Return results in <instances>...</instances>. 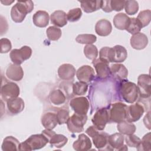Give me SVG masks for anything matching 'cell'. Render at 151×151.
<instances>
[{
	"label": "cell",
	"mask_w": 151,
	"mask_h": 151,
	"mask_svg": "<svg viewBox=\"0 0 151 151\" xmlns=\"http://www.w3.org/2000/svg\"><path fill=\"white\" fill-rule=\"evenodd\" d=\"M50 16L47 12L40 10L37 11L32 17V21L34 25L38 27L44 28L49 24Z\"/></svg>",
	"instance_id": "484cf974"
},
{
	"label": "cell",
	"mask_w": 151,
	"mask_h": 151,
	"mask_svg": "<svg viewBox=\"0 0 151 151\" xmlns=\"http://www.w3.org/2000/svg\"><path fill=\"white\" fill-rule=\"evenodd\" d=\"M69 104L74 113L80 114H87L90 107L89 101L85 97H74L70 100Z\"/></svg>",
	"instance_id": "7c38bea8"
},
{
	"label": "cell",
	"mask_w": 151,
	"mask_h": 151,
	"mask_svg": "<svg viewBox=\"0 0 151 151\" xmlns=\"http://www.w3.org/2000/svg\"><path fill=\"white\" fill-rule=\"evenodd\" d=\"M47 36L51 41H57L61 36L62 32L60 28L55 26H50L46 30Z\"/></svg>",
	"instance_id": "d590c367"
},
{
	"label": "cell",
	"mask_w": 151,
	"mask_h": 151,
	"mask_svg": "<svg viewBox=\"0 0 151 151\" xmlns=\"http://www.w3.org/2000/svg\"><path fill=\"white\" fill-rule=\"evenodd\" d=\"M118 94L122 100L130 104L136 101L139 97V92L137 85L127 80L120 81L119 83Z\"/></svg>",
	"instance_id": "6da1fadb"
},
{
	"label": "cell",
	"mask_w": 151,
	"mask_h": 151,
	"mask_svg": "<svg viewBox=\"0 0 151 151\" xmlns=\"http://www.w3.org/2000/svg\"><path fill=\"white\" fill-rule=\"evenodd\" d=\"M43 133L48 139L50 145L56 148H61L65 146L68 142V139L63 134H56L55 132L50 129L42 130Z\"/></svg>",
	"instance_id": "8fae6325"
},
{
	"label": "cell",
	"mask_w": 151,
	"mask_h": 151,
	"mask_svg": "<svg viewBox=\"0 0 151 151\" xmlns=\"http://www.w3.org/2000/svg\"><path fill=\"white\" fill-rule=\"evenodd\" d=\"M58 123L59 124H63L66 123L70 117L69 110L67 107H62L58 108L56 111Z\"/></svg>",
	"instance_id": "e575fe53"
},
{
	"label": "cell",
	"mask_w": 151,
	"mask_h": 151,
	"mask_svg": "<svg viewBox=\"0 0 151 151\" xmlns=\"http://www.w3.org/2000/svg\"><path fill=\"white\" fill-rule=\"evenodd\" d=\"M93 126L99 131L104 129L107 123H109V110L107 108L103 107L98 109L94 113L92 119Z\"/></svg>",
	"instance_id": "9c48e42d"
},
{
	"label": "cell",
	"mask_w": 151,
	"mask_h": 151,
	"mask_svg": "<svg viewBox=\"0 0 151 151\" xmlns=\"http://www.w3.org/2000/svg\"><path fill=\"white\" fill-rule=\"evenodd\" d=\"M32 55L31 48L27 45L22 47L20 49H14L9 54L12 63L17 65L21 64L24 61L29 59Z\"/></svg>",
	"instance_id": "ba28073f"
},
{
	"label": "cell",
	"mask_w": 151,
	"mask_h": 151,
	"mask_svg": "<svg viewBox=\"0 0 151 151\" xmlns=\"http://www.w3.org/2000/svg\"><path fill=\"white\" fill-rule=\"evenodd\" d=\"M48 143H49L48 139L43 133L32 134L24 142L20 143L19 150L31 151L40 149Z\"/></svg>",
	"instance_id": "3957f363"
},
{
	"label": "cell",
	"mask_w": 151,
	"mask_h": 151,
	"mask_svg": "<svg viewBox=\"0 0 151 151\" xmlns=\"http://www.w3.org/2000/svg\"><path fill=\"white\" fill-rule=\"evenodd\" d=\"M112 30V26L110 22L106 19H101L98 21L95 25V31L97 35L101 37L109 35Z\"/></svg>",
	"instance_id": "d4e9b609"
},
{
	"label": "cell",
	"mask_w": 151,
	"mask_h": 151,
	"mask_svg": "<svg viewBox=\"0 0 151 151\" xmlns=\"http://www.w3.org/2000/svg\"><path fill=\"white\" fill-rule=\"evenodd\" d=\"M8 112L12 115H16L23 111L25 107L24 100L21 97L10 99L6 101Z\"/></svg>",
	"instance_id": "ffe728a7"
},
{
	"label": "cell",
	"mask_w": 151,
	"mask_h": 151,
	"mask_svg": "<svg viewBox=\"0 0 151 151\" xmlns=\"http://www.w3.org/2000/svg\"><path fill=\"white\" fill-rule=\"evenodd\" d=\"M137 150L150 151L151 150V134L150 132L146 134L141 140L140 144L136 147Z\"/></svg>",
	"instance_id": "ab89813d"
},
{
	"label": "cell",
	"mask_w": 151,
	"mask_h": 151,
	"mask_svg": "<svg viewBox=\"0 0 151 151\" xmlns=\"http://www.w3.org/2000/svg\"><path fill=\"white\" fill-rule=\"evenodd\" d=\"M145 110V105L139 100L136 103L127 106L126 121L131 123L138 121L143 116Z\"/></svg>",
	"instance_id": "52a82bcc"
},
{
	"label": "cell",
	"mask_w": 151,
	"mask_h": 151,
	"mask_svg": "<svg viewBox=\"0 0 151 151\" xmlns=\"http://www.w3.org/2000/svg\"><path fill=\"white\" fill-rule=\"evenodd\" d=\"M125 11L127 14L132 15L136 14L139 10V4L136 1H126L124 5Z\"/></svg>",
	"instance_id": "b9f144b4"
},
{
	"label": "cell",
	"mask_w": 151,
	"mask_h": 151,
	"mask_svg": "<svg viewBox=\"0 0 151 151\" xmlns=\"http://www.w3.org/2000/svg\"><path fill=\"white\" fill-rule=\"evenodd\" d=\"M88 90V84L87 83L77 81L72 86L73 94L76 96H81L84 95Z\"/></svg>",
	"instance_id": "836d02e7"
},
{
	"label": "cell",
	"mask_w": 151,
	"mask_h": 151,
	"mask_svg": "<svg viewBox=\"0 0 151 151\" xmlns=\"http://www.w3.org/2000/svg\"><path fill=\"white\" fill-rule=\"evenodd\" d=\"M82 16V11L80 8L70 9L67 14V21L73 22L78 21Z\"/></svg>",
	"instance_id": "7bdbcfd3"
},
{
	"label": "cell",
	"mask_w": 151,
	"mask_h": 151,
	"mask_svg": "<svg viewBox=\"0 0 151 151\" xmlns=\"http://www.w3.org/2000/svg\"><path fill=\"white\" fill-rule=\"evenodd\" d=\"M140 22L142 28L147 26L151 19V11L150 9L142 11L139 12L136 18Z\"/></svg>",
	"instance_id": "f35d334b"
},
{
	"label": "cell",
	"mask_w": 151,
	"mask_h": 151,
	"mask_svg": "<svg viewBox=\"0 0 151 151\" xmlns=\"http://www.w3.org/2000/svg\"><path fill=\"white\" fill-rule=\"evenodd\" d=\"M110 76L116 80L122 81L126 80L128 76V70L122 64H113L110 67Z\"/></svg>",
	"instance_id": "2e32d148"
},
{
	"label": "cell",
	"mask_w": 151,
	"mask_h": 151,
	"mask_svg": "<svg viewBox=\"0 0 151 151\" xmlns=\"http://www.w3.org/2000/svg\"><path fill=\"white\" fill-rule=\"evenodd\" d=\"M109 134L103 132H99L92 138L94 146L99 150H110L108 144Z\"/></svg>",
	"instance_id": "7402d4cb"
},
{
	"label": "cell",
	"mask_w": 151,
	"mask_h": 151,
	"mask_svg": "<svg viewBox=\"0 0 151 151\" xmlns=\"http://www.w3.org/2000/svg\"><path fill=\"white\" fill-rule=\"evenodd\" d=\"M130 42L133 48L140 50L145 48L147 45L148 38L145 34L138 32L131 37Z\"/></svg>",
	"instance_id": "d6986e66"
},
{
	"label": "cell",
	"mask_w": 151,
	"mask_h": 151,
	"mask_svg": "<svg viewBox=\"0 0 151 151\" xmlns=\"http://www.w3.org/2000/svg\"><path fill=\"white\" fill-rule=\"evenodd\" d=\"M87 120V114L74 113L67 122L68 130L71 133H80L84 130V126Z\"/></svg>",
	"instance_id": "5b68a950"
},
{
	"label": "cell",
	"mask_w": 151,
	"mask_h": 151,
	"mask_svg": "<svg viewBox=\"0 0 151 151\" xmlns=\"http://www.w3.org/2000/svg\"><path fill=\"white\" fill-rule=\"evenodd\" d=\"M1 44V53H7L12 48L11 42L7 38H1L0 40Z\"/></svg>",
	"instance_id": "f6af8a7d"
},
{
	"label": "cell",
	"mask_w": 151,
	"mask_h": 151,
	"mask_svg": "<svg viewBox=\"0 0 151 151\" xmlns=\"http://www.w3.org/2000/svg\"><path fill=\"white\" fill-rule=\"evenodd\" d=\"M130 18L124 13H118L113 18V24L114 27L118 29L124 30L126 29Z\"/></svg>",
	"instance_id": "f546056e"
},
{
	"label": "cell",
	"mask_w": 151,
	"mask_h": 151,
	"mask_svg": "<svg viewBox=\"0 0 151 151\" xmlns=\"http://www.w3.org/2000/svg\"><path fill=\"white\" fill-rule=\"evenodd\" d=\"M19 93V87L14 82H5V84H2L1 86V98L5 101L18 97Z\"/></svg>",
	"instance_id": "30bf717a"
},
{
	"label": "cell",
	"mask_w": 151,
	"mask_h": 151,
	"mask_svg": "<svg viewBox=\"0 0 151 151\" xmlns=\"http://www.w3.org/2000/svg\"><path fill=\"white\" fill-rule=\"evenodd\" d=\"M127 57L126 49L120 45L112 47V63H120L125 61Z\"/></svg>",
	"instance_id": "83f0119b"
},
{
	"label": "cell",
	"mask_w": 151,
	"mask_h": 151,
	"mask_svg": "<svg viewBox=\"0 0 151 151\" xmlns=\"http://www.w3.org/2000/svg\"><path fill=\"white\" fill-rule=\"evenodd\" d=\"M14 2V1H5V2H4V3H2V4H4L5 5H10L11 4H12V3Z\"/></svg>",
	"instance_id": "f907efd6"
},
{
	"label": "cell",
	"mask_w": 151,
	"mask_h": 151,
	"mask_svg": "<svg viewBox=\"0 0 151 151\" xmlns=\"http://www.w3.org/2000/svg\"><path fill=\"white\" fill-rule=\"evenodd\" d=\"M97 76L101 80H106L110 76V67L108 63L103 61L100 59H96L92 61Z\"/></svg>",
	"instance_id": "9a60e30c"
},
{
	"label": "cell",
	"mask_w": 151,
	"mask_h": 151,
	"mask_svg": "<svg viewBox=\"0 0 151 151\" xmlns=\"http://www.w3.org/2000/svg\"><path fill=\"white\" fill-rule=\"evenodd\" d=\"M142 28V26L139 20L136 18H130L129 24L126 28V30L131 34H135L140 32Z\"/></svg>",
	"instance_id": "d6a6232c"
},
{
	"label": "cell",
	"mask_w": 151,
	"mask_h": 151,
	"mask_svg": "<svg viewBox=\"0 0 151 151\" xmlns=\"http://www.w3.org/2000/svg\"><path fill=\"white\" fill-rule=\"evenodd\" d=\"M81 7L86 13H91L101 8V1H80Z\"/></svg>",
	"instance_id": "1f68e13d"
},
{
	"label": "cell",
	"mask_w": 151,
	"mask_h": 151,
	"mask_svg": "<svg viewBox=\"0 0 151 151\" xmlns=\"http://www.w3.org/2000/svg\"><path fill=\"white\" fill-rule=\"evenodd\" d=\"M126 1H118V0H112L110 1V6L112 11H120L122 10L125 5Z\"/></svg>",
	"instance_id": "bcb514c9"
},
{
	"label": "cell",
	"mask_w": 151,
	"mask_h": 151,
	"mask_svg": "<svg viewBox=\"0 0 151 151\" xmlns=\"http://www.w3.org/2000/svg\"><path fill=\"white\" fill-rule=\"evenodd\" d=\"M84 54L88 59L93 61L98 56L97 48L93 44L86 45L84 48Z\"/></svg>",
	"instance_id": "74e56055"
},
{
	"label": "cell",
	"mask_w": 151,
	"mask_h": 151,
	"mask_svg": "<svg viewBox=\"0 0 151 151\" xmlns=\"http://www.w3.org/2000/svg\"><path fill=\"white\" fill-rule=\"evenodd\" d=\"M101 8L106 12H110L112 11L110 6V0L101 1Z\"/></svg>",
	"instance_id": "7dc6e473"
},
{
	"label": "cell",
	"mask_w": 151,
	"mask_h": 151,
	"mask_svg": "<svg viewBox=\"0 0 151 151\" xmlns=\"http://www.w3.org/2000/svg\"><path fill=\"white\" fill-rule=\"evenodd\" d=\"M58 76L63 80H73L76 74V68L70 64H61L58 68Z\"/></svg>",
	"instance_id": "e0dca14e"
},
{
	"label": "cell",
	"mask_w": 151,
	"mask_h": 151,
	"mask_svg": "<svg viewBox=\"0 0 151 151\" xmlns=\"http://www.w3.org/2000/svg\"><path fill=\"white\" fill-rule=\"evenodd\" d=\"M124 137L120 133H116L109 135L108 137V144L110 150H127L126 145H124Z\"/></svg>",
	"instance_id": "4fadbf2b"
},
{
	"label": "cell",
	"mask_w": 151,
	"mask_h": 151,
	"mask_svg": "<svg viewBox=\"0 0 151 151\" xmlns=\"http://www.w3.org/2000/svg\"><path fill=\"white\" fill-rule=\"evenodd\" d=\"M143 122L145 126L149 129H150V111H149L148 113L145 115L143 119Z\"/></svg>",
	"instance_id": "681fc988"
},
{
	"label": "cell",
	"mask_w": 151,
	"mask_h": 151,
	"mask_svg": "<svg viewBox=\"0 0 151 151\" xmlns=\"http://www.w3.org/2000/svg\"><path fill=\"white\" fill-rule=\"evenodd\" d=\"M91 146L92 144L90 138L83 133L79 134L78 139L73 144V149L77 151H87L90 150Z\"/></svg>",
	"instance_id": "603a6c76"
},
{
	"label": "cell",
	"mask_w": 151,
	"mask_h": 151,
	"mask_svg": "<svg viewBox=\"0 0 151 151\" xmlns=\"http://www.w3.org/2000/svg\"><path fill=\"white\" fill-rule=\"evenodd\" d=\"M97 40V37L93 34H80L76 38V41L81 44H93Z\"/></svg>",
	"instance_id": "8d00e7d4"
},
{
	"label": "cell",
	"mask_w": 151,
	"mask_h": 151,
	"mask_svg": "<svg viewBox=\"0 0 151 151\" xmlns=\"http://www.w3.org/2000/svg\"><path fill=\"white\" fill-rule=\"evenodd\" d=\"M117 129L119 133L123 135H130L134 134L136 130V126L133 123L129 122L126 120L122 121L117 123Z\"/></svg>",
	"instance_id": "4dcf8cb0"
},
{
	"label": "cell",
	"mask_w": 151,
	"mask_h": 151,
	"mask_svg": "<svg viewBox=\"0 0 151 151\" xmlns=\"http://www.w3.org/2000/svg\"><path fill=\"white\" fill-rule=\"evenodd\" d=\"M99 132V130H97L94 126H89L86 130V133L90 137H93Z\"/></svg>",
	"instance_id": "c3c4849f"
},
{
	"label": "cell",
	"mask_w": 151,
	"mask_h": 151,
	"mask_svg": "<svg viewBox=\"0 0 151 151\" xmlns=\"http://www.w3.org/2000/svg\"><path fill=\"white\" fill-rule=\"evenodd\" d=\"M51 22L58 27H63L67 25V19L66 13L61 10H57L53 12L50 16Z\"/></svg>",
	"instance_id": "4316f807"
},
{
	"label": "cell",
	"mask_w": 151,
	"mask_h": 151,
	"mask_svg": "<svg viewBox=\"0 0 151 151\" xmlns=\"http://www.w3.org/2000/svg\"><path fill=\"white\" fill-rule=\"evenodd\" d=\"M41 124L46 129L52 130L58 124L56 112L47 111L41 117Z\"/></svg>",
	"instance_id": "44dd1931"
},
{
	"label": "cell",
	"mask_w": 151,
	"mask_h": 151,
	"mask_svg": "<svg viewBox=\"0 0 151 151\" xmlns=\"http://www.w3.org/2000/svg\"><path fill=\"white\" fill-rule=\"evenodd\" d=\"M33 9L34 3L32 1H18L11 8V18L15 22L21 23L24 20L27 14L30 13Z\"/></svg>",
	"instance_id": "7a4b0ae2"
},
{
	"label": "cell",
	"mask_w": 151,
	"mask_h": 151,
	"mask_svg": "<svg viewBox=\"0 0 151 151\" xmlns=\"http://www.w3.org/2000/svg\"><path fill=\"white\" fill-rule=\"evenodd\" d=\"M51 104L54 106L58 107L63 106L66 102V96L61 89H54L50 94L48 97Z\"/></svg>",
	"instance_id": "cb8c5ba5"
},
{
	"label": "cell",
	"mask_w": 151,
	"mask_h": 151,
	"mask_svg": "<svg viewBox=\"0 0 151 151\" xmlns=\"http://www.w3.org/2000/svg\"><path fill=\"white\" fill-rule=\"evenodd\" d=\"M20 143L15 137L9 136H6L3 140L1 149L3 151L19 150Z\"/></svg>",
	"instance_id": "f1b7e54d"
},
{
	"label": "cell",
	"mask_w": 151,
	"mask_h": 151,
	"mask_svg": "<svg viewBox=\"0 0 151 151\" xmlns=\"http://www.w3.org/2000/svg\"><path fill=\"white\" fill-rule=\"evenodd\" d=\"M124 139L126 145L132 147H137L141 142V139L133 134L126 135Z\"/></svg>",
	"instance_id": "ee69618b"
},
{
	"label": "cell",
	"mask_w": 151,
	"mask_h": 151,
	"mask_svg": "<svg viewBox=\"0 0 151 151\" xmlns=\"http://www.w3.org/2000/svg\"><path fill=\"white\" fill-rule=\"evenodd\" d=\"M6 76L11 80L19 81L24 77V71L20 65L10 64L6 70Z\"/></svg>",
	"instance_id": "ac0fdd59"
},
{
	"label": "cell",
	"mask_w": 151,
	"mask_h": 151,
	"mask_svg": "<svg viewBox=\"0 0 151 151\" xmlns=\"http://www.w3.org/2000/svg\"><path fill=\"white\" fill-rule=\"evenodd\" d=\"M151 80L149 74H142L137 78V87L139 92L140 99H150Z\"/></svg>",
	"instance_id": "8992f818"
},
{
	"label": "cell",
	"mask_w": 151,
	"mask_h": 151,
	"mask_svg": "<svg viewBox=\"0 0 151 151\" xmlns=\"http://www.w3.org/2000/svg\"><path fill=\"white\" fill-rule=\"evenodd\" d=\"M76 77L79 81L87 84L94 80L95 77L94 70L90 65H83L77 70Z\"/></svg>",
	"instance_id": "5bb4252c"
},
{
	"label": "cell",
	"mask_w": 151,
	"mask_h": 151,
	"mask_svg": "<svg viewBox=\"0 0 151 151\" xmlns=\"http://www.w3.org/2000/svg\"><path fill=\"white\" fill-rule=\"evenodd\" d=\"M127 106L122 102H116L109 106V123H119L126 120Z\"/></svg>",
	"instance_id": "277c9868"
},
{
	"label": "cell",
	"mask_w": 151,
	"mask_h": 151,
	"mask_svg": "<svg viewBox=\"0 0 151 151\" xmlns=\"http://www.w3.org/2000/svg\"><path fill=\"white\" fill-rule=\"evenodd\" d=\"M99 59L108 63H112V48L104 47L99 51Z\"/></svg>",
	"instance_id": "60d3db41"
}]
</instances>
